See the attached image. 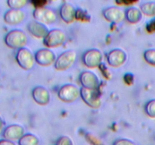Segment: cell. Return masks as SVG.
Listing matches in <instances>:
<instances>
[{
  "label": "cell",
  "instance_id": "obj_1",
  "mask_svg": "<svg viewBox=\"0 0 155 145\" xmlns=\"http://www.w3.org/2000/svg\"><path fill=\"white\" fill-rule=\"evenodd\" d=\"M27 36L24 31L21 30H12L6 34L5 42L8 47L13 49H21L25 48L27 45Z\"/></svg>",
  "mask_w": 155,
  "mask_h": 145
},
{
  "label": "cell",
  "instance_id": "obj_23",
  "mask_svg": "<svg viewBox=\"0 0 155 145\" xmlns=\"http://www.w3.org/2000/svg\"><path fill=\"white\" fill-rule=\"evenodd\" d=\"M145 112L150 117L155 118V99L148 101L145 105Z\"/></svg>",
  "mask_w": 155,
  "mask_h": 145
},
{
  "label": "cell",
  "instance_id": "obj_3",
  "mask_svg": "<svg viewBox=\"0 0 155 145\" xmlns=\"http://www.w3.org/2000/svg\"><path fill=\"white\" fill-rule=\"evenodd\" d=\"M77 60V52L74 50H68L58 57L54 67L58 70H65L74 65Z\"/></svg>",
  "mask_w": 155,
  "mask_h": 145
},
{
  "label": "cell",
  "instance_id": "obj_24",
  "mask_svg": "<svg viewBox=\"0 0 155 145\" xmlns=\"http://www.w3.org/2000/svg\"><path fill=\"white\" fill-rule=\"evenodd\" d=\"M76 18L80 21H90L91 18L89 14H87V12L84 11L82 9H77V11H76Z\"/></svg>",
  "mask_w": 155,
  "mask_h": 145
},
{
  "label": "cell",
  "instance_id": "obj_4",
  "mask_svg": "<svg viewBox=\"0 0 155 145\" xmlns=\"http://www.w3.org/2000/svg\"><path fill=\"white\" fill-rule=\"evenodd\" d=\"M80 96L83 101L92 108L97 109L101 106V100L98 89H89L82 87L80 89Z\"/></svg>",
  "mask_w": 155,
  "mask_h": 145
},
{
  "label": "cell",
  "instance_id": "obj_6",
  "mask_svg": "<svg viewBox=\"0 0 155 145\" xmlns=\"http://www.w3.org/2000/svg\"><path fill=\"white\" fill-rule=\"evenodd\" d=\"M16 60L18 65L24 69H31L35 63V56L31 51L27 48H21L16 54Z\"/></svg>",
  "mask_w": 155,
  "mask_h": 145
},
{
  "label": "cell",
  "instance_id": "obj_9",
  "mask_svg": "<svg viewBox=\"0 0 155 145\" xmlns=\"http://www.w3.org/2000/svg\"><path fill=\"white\" fill-rule=\"evenodd\" d=\"M34 56L36 63L43 66H50L53 63H55L57 59L55 54L48 48H42L38 50Z\"/></svg>",
  "mask_w": 155,
  "mask_h": 145
},
{
  "label": "cell",
  "instance_id": "obj_27",
  "mask_svg": "<svg viewBox=\"0 0 155 145\" xmlns=\"http://www.w3.org/2000/svg\"><path fill=\"white\" fill-rule=\"evenodd\" d=\"M146 30L149 33H153L155 32V18H153L152 20L147 23L146 25Z\"/></svg>",
  "mask_w": 155,
  "mask_h": 145
},
{
  "label": "cell",
  "instance_id": "obj_11",
  "mask_svg": "<svg viewBox=\"0 0 155 145\" xmlns=\"http://www.w3.org/2000/svg\"><path fill=\"white\" fill-rule=\"evenodd\" d=\"M103 16L110 22L120 23L126 18V12L120 8L111 6L103 11Z\"/></svg>",
  "mask_w": 155,
  "mask_h": 145
},
{
  "label": "cell",
  "instance_id": "obj_8",
  "mask_svg": "<svg viewBox=\"0 0 155 145\" xmlns=\"http://www.w3.org/2000/svg\"><path fill=\"white\" fill-rule=\"evenodd\" d=\"M102 60V53L96 48L88 50L83 55V63L89 68H95L100 66L101 64Z\"/></svg>",
  "mask_w": 155,
  "mask_h": 145
},
{
  "label": "cell",
  "instance_id": "obj_2",
  "mask_svg": "<svg viewBox=\"0 0 155 145\" xmlns=\"http://www.w3.org/2000/svg\"><path fill=\"white\" fill-rule=\"evenodd\" d=\"M67 35L60 29H53L48 31L43 39V43L47 48H55L63 45L66 41Z\"/></svg>",
  "mask_w": 155,
  "mask_h": 145
},
{
  "label": "cell",
  "instance_id": "obj_16",
  "mask_svg": "<svg viewBox=\"0 0 155 145\" xmlns=\"http://www.w3.org/2000/svg\"><path fill=\"white\" fill-rule=\"evenodd\" d=\"M27 29L33 36L39 38V39L41 38L44 39L48 33V27L45 24L36 21H30L27 25Z\"/></svg>",
  "mask_w": 155,
  "mask_h": 145
},
{
  "label": "cell",
  "instance_id": "obj_5",
  "mask_svg": "<svg viewBox=\"0 0 155 145\" xmlns=\"http://www.w3.org/2000/svg\"><path fill=\"white\" fill-rule=\"evenodd\" d=\"M58 98L66 103L75 101L80 95V89L74 84L64 85L58 91Z\"/></svg>",
  "mask_w": 155,
  "mask_h": 145
},
{
  "label": "cell",
  "instance_id": "obj_20",
  "mask_svg": "<svg viewBox=\"0 0 155 145\" xmlns=\"http://www.w3.org/2000/svg\"><path fill=\"white\" fill-rule=\"evenodd\" d=\"M140 10L148 16H155V2H147L142 3L140 6Z\"/></svg>",
  "mask_w": 155,
  "mask_h": 145
},
{
  "label": "cell",
  "instance_id": "obj_13",
  "mask_svg": "<svg viewBox=\"0 0 155 145\" xmlns=\"http://www.w3.org/2000/svg\"><path fill=\"white\" fill-rule=\"evenodd\" d=\"M24 128L21 125L18 124H12L8 125L4 129L2 133L3 137L6 140H19L24 135Z\"/></svg>",
  "mask_w": 155,
  "mask_h": 145
},
{
  "label": "cell",
  "instance_id": "obj_19",
  "mask_svg": "<svg viewBox=\"0 0 155 145\" xmlns=\"http://www.w3.org/2000/svg\"><path fill=\"white\" fill-rule=\"evenodd\" d=\"M39 138L33 134H25L19 140V145H39Z\"/></svg>",
  "mask_w": 155,
  "mask_h": 145
},
{
  "label": "cell",
  "instance_id": "obj_12",
  "mask_svg": "<svg viewBox=\"0 0 155 145\" xmlns=\"http://www.w3.org/2000/svg\"><path fill=\"white\" fill-rule=\"evenodd\" d=\"M80 82L83 88L89 89H98L100 82L96 74L91 71H84L80 76Z\"/></svg>",
  "mask_w": 155,
  "mask_h": 145
},
{
  "label": "cell",
  "instance_id": "obj_15",
  "mask_svg": "<svg viewBox=\"0 0 155 145\" xmlns=\"http://www.w3.org/2000/svg\"><path fill=\"white\" fill-rule=\"evenodd\" d=\"M33 98L37 104L40 105H45L50 101V93L47 89L42 86H36L32 92Z\"/></svg>",
  "mask_w": 155,
  "mask_h": 145
},
{
  "label": "cell",
  "instance_id": "obj_17",
  "mask_svg": "<svg viewBox=\"0 0 155 145\" xmlns=\"http://www.w3.org/2000/svg\"><path fill=\"white\" fill-rule=\"evenodd\" d=\"M76 10L74 6L69 3H65L60 9V15L61 19L64 22L70 24L74 22L76 19Z\"/></svg>",
  "mask_w": 155,
  "mask_h": 145
},
{
  "label": "cell",
  "instance_id": "obj_10",
  "mask_svg": "<svg viewBox=\"0 0 155 145\" xmlns=\"http://www.w3.org/2000/svg\"><path fill=\"white\" fill-rule=\"evenodd\" d=\"M107 59L110 66L114 67H119L127 61V55L124 50L120 48H116L111 50L107 54Z\"/></svg>",
  "mask_w": 155,
  "mask_h": 145
},
{
  "label": "cell",
  "instance_id": "obj_21",
  "mask_svg": "<svg viewBox=\"0 0 155 145\" xmlns=\"http://www.w3.org/2000/svg\"><path fill=\"white\" fill-rule=\"evenodd\" d=\"M7 4L11 9H17L21 10L22 8H24L27 4V0H8Z\"/></svg>",
  "mask_w": 155,
  "mask_h": 145
},
{
  "label": "cell",
  "instance_id": "obj_14",
  "mask_svg": "<svg viewBox=\"0 0 155 145\" xmlns=\"http://www.w3.org/2000/svg\"><path fill=\"white\" fill-rule=\"evenodd\" d=\"M26 18V14L22 10L10 9L4 14V21L9 25H18L22 23Z\"/></svg>",
  "mask_w": 155,
  "mask_h": 145
},
{
  "label": "cell",
  "instance_id": "obj_29",
  "mask_svg": "<svg viewBox=\"0 0 155 145\" xmlns=\"http://www.w3.org/2000/svg\"><path fill=\"white\" fill-rule=\"evenodd\" d=\"M4 131V122H3L2 119L0 117V135L2 134V133H3Z\"/></svg>",
  "mask_w": 155,
  "mask_h": 145
},
{
  "label": "cell",
  "instance_id": "obj_26",
  "mask_svg": "<svg viewBox=\"0 0 155 145\" xmlns=\"http://www.w3.org/2000/svg\"><path fill=\"white\" fill-rule=\"evenodd\" d=\"M114 145H136V143H134L132 140H129V139H117L114 141Z\"/></svg>",
  "mask_w": 155,
  "mask_h": 145
},
{
  "label": "cell",
  "instance_id": "obj_7",
  "mask_svg": "<svg viewBox=\"0 0 155 145\" xmlns=\"http://www.w3.org/2000/svg\"><path fill=\"white\" fill-rule=\"evenodd\" d=\"M33 17L36 21L43 24H53L57 20L55 12L51 8L46 7L36 8L33 11Z\"/></svg>",
  "mask_w": 155,
  "mask_h": 145
},
{
  "label": "cell",
  "instance_id": "obj_22",
  "mask_svg": "<svg viewBox=\"0 0 155 145\" xmlns=\"http://www.w3.org/2000/svg\"><path fill=\"white\" fill-rule=\"evenodd\" d=\"M144 57L145 60L148 62L149 64L155 66V49L151 48L145 51L144 53Z\"/></svg>",
  "mask_w": 155,
  "mask_h": 145
},
{
  "label": "cell",
  "instance_id": "obj_18",
  "mask_svg": "<svg viewBox=\"0 0 155 145\" xmlns=\"http://www.w3.org/2000/svg\"><path fill=\"white\" fill-rule=\"evenodd\" d=\"M125 12L126 18L131 24H137L142 19V12L138 8H129Z\"/></svg>",
  "mask_w": 155,
  "mask_h": 145
},
{
  "label": "cell",
  "instance_id": "obj_25",
  "mask_svg": "<svg viewBox=\"0 0 155 145\" xmlns=\"http://www.w3.org/2000/svg\"><path fill=\"white\" fill-rule=\"evenodd\" d=\"M56 145H73V141L68 136H62L58 140Z\"/></svg>",
  "mask_w": 155,
  "mask_h": 145
},
{
  "label": "cell",
  "instance_id": "obj_28",
  "mask_svg": "<svg viewBox=\"0 0 155 145\" xmlns=\"http://www.w3.org/2000/svg\"><path fill=\"white\" fill-rule=\"evenodd\" d=\"M0 145H16L13 141L6 140V139H2L0 140Z\"/></svg>",
  "mask_w": 155,
  "mask_h": 145
}]
</instances>
